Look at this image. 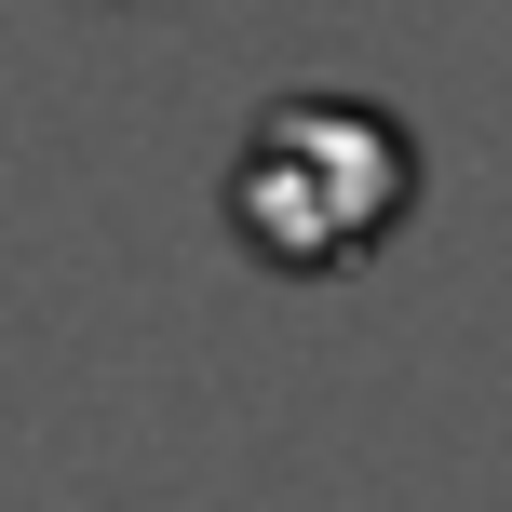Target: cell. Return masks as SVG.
<instances>
[{
    "mask_svg": "<svg viewBox=\"0 0 512 512\" xmlns=\"http://www.w3.org/2000/svg\"><path fill=\"white\" fill-rule=\"evenodd\" d=\"M405 203H418V149L364 95H283L230 162V230L270 270H351L405 230Z\"/></svg>",
    "mask_w": 512,
    "mask_h": 512,
    "instance_id": "obj_1",
    "label": "cell"
}]
</instances>
